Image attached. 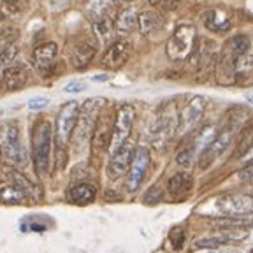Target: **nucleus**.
Wrapping results in <instances>:
<instances>
[{
    "mask_svg": "<svg viewBox=\"0 0 253 253\" xmlns=\"http://www.w3.org/2000/svg\"><path fill=\"white\" fill-rule=\"evenodd\" d=\"M16 55H18V46L16 44H7L4 46V49L0 51V67L5 69L14 62Z\"/></svg>",
    "mask_w": 253,
    "mask_h": 253,
    "instance_id": "7c9ffc66",
    "label": "nucleus"
},
{
    "mask_svg": "<svg viewBox=\"0 0 253 253\" xmlns=\"http://www.w3.org/2000/svg\"><path fill=\"white\" fill-rule=\"evenodd\" d=\"M56 55H58V46L55 42H44L34 49L32 63H34L37 72H41L42 76H47L55 67Z\"/></svg>",
    "mask_w": 253,
    "mask_h": 253,
    "instance_id": "2eb2a0df",
    "label": "nucleus"
},
{
    "mask_svg": "<svg viewBox=\"0 0 253 253\" xmlns=\"http://www.w3.org/2000/svg\"><path fill=\"white\" fill-rule=\"evenodd\" d=\"M113 116L111 115H99L95 122L93 132H91V151L95 155L102 153L109 148L111 135H113Z\"/></svg>",
    "mask_w": 253,
    "mask_h": 253,
    "instance_id": "ddd939ff",
    "label": "nucleus"
},
{
    "mask_svg": "<svg viewBox=\"0 0 253 253\" xmlns=\"http://www.w3.org/2000/svg\"><path fill=\"white\" fill-rule=\"evenodd\" d=\"M248 120H250V113L245 107H234V109H230L229 113H227V120H225L223 128L218 130L214 141L199 155V167H201L202 170L208 169V167L214 162V158L223 155L229 150V146L234 142L236 135L245 128Z\"/></svg>",
    "mask_w": 253,
    "mask_h": 253,
    "instance_id": "f257e3e1",
    "label": "nucleus"
},
{
    "mask_svg": "<svg viewBox=\"0 0 253 253\" xmlns=\"http://www.w3.org/2000/svg\"><path fill=\"white\" fill-rule=\"evenodd\" d=\"M120 2H130V0H120Z\"/></svg>",
    "mask_w": 253,
    "mask_h": 253,
    "instance_id": "37998d69",
    "label": "nucleus"
},
{
    "mask_svg": "<svg viewBox=\"0 0 253 253\" xmlns=\"http://www.w3.org/2000/svg\"><path fill=\"white\" fill-rule=\"evenodd\" d=\"M246 99H248L250 102H253V93H252V91H250V93H246Z\"/></svg>",
    "mask_w": 253,
    "mask_h": 253,
    "instance_id": "ea45409f",
    "label": "nucleus"
},
{
    "mask_svg": "<svg viewBox=\"0 0 253 253\" xmlns=\"http://www.w3.org/2000/svg\"><path fill=\"white\" fill-rule=\"evenodd\" d=\"M102 107H104V99H99V97L84 100L83 107H79L78 122H76L74 132H72V134H74L76 150L78 151L83 150L84 144L88 142V139L91 137L95 122H97V118H99Z\"/></svg>",
    "mask_w": 253,
    "mask_h": 253,
    "instance_id": "20e7f679",
    "label": "nucleus"
},
{
    "mask_svg": "<svg viewBox=\"0 0 253 253\" xmlns=\"http://www.w3.org/2000/svg\"><path fill=\"white\" fill-rule=\"evenodd\" d=\"M104 79H107V76H99V78H95V81H104Z\"/></svg>",
    "mask_w": 253,
    "mask_h": 253,
    "instance_id": "a19ab883",
    "label": "nucleus"
},
{
    "mask_svg": "<svg viewBox=\"0 0 253 253\" xmlns=\"http://www.w3.org/2000/svg\"><path fill=\"white\" fill-rule=\"evenodd\" d=\"M95 56V47L88 42L78 44L72 51V65H74L78 71H83L90 65V62Z\"/></svg>",
    "mask_w": 253,
    "mask_h": 253,
    "instance_id": "5701e85b",
    "label": "nucleus"
},
{
    "mask_svg": "<svg viewBox=\"0 0 253 253\" xmlns=\"http://www.w3.org/2000/svg\"><path fill=\"white\" fill-rule=\"evenodd\" d=\"M137 27V12L134 7H126L116 16L115 20V30L120 34H130L134 28Z\"/></svg>",
    "mask_w": 253,
    "mask_h": 253,
    "instance_id": "393cba45",
    "label": "nucleus"
},
{
    "mask_svg": "<svg viewBox=\"0 0 253 253\" xmlns=\"http://www.w3.org/2000/svg\"><path fill=\"white\" fill-rule=\"evenodd\" d=\"M216 210L225 216H248L253 214V195L227 194L216 199Z\"/></svg>",
    "mask_w": 253,
    "mask_h": 253,
    "instance_id": "9d476101",
    "label": "nucleus"
},
{
    "mask_svg": "<svg viewBox=\"0 0 253 253\" xmlns=\"http://www.w3.org/2000/svg\"><path fill=\"white\" fill-rule=\"evenodd\" d=\"M204 25L210 32H227L232 27V21H230V14L225 9H211L204 14Z\"/></svg>",
    "mask_w": 253,
    "mask_h": 253,
    "instance_id": "412c9836",
    "label": "nucleus"
},
{
    "mask_svg": "<svg viewBox=\"0 0 253 253\" xmlns=\"http://www.w3.org/2000/svg\"><path fill=\"white\" fill-rule=\"evenodd\" d=\"M246 237V230L243 229H221V232L214 234V236H208L197 239L194 243L195 248H218V246L229 245V243H237L243 241Z\"/></svg>",
    "mask_w": 253,
    "mask_h": 253,
    "instance_id": "dca6fc26",
    "label": "nucleus"
},
{
    "mask_svg": "<svg viewBox=\"0 0 253 253\" xmlns=\"http://www.w3.org/2000/svg\"><path fill=\"white\" fill-rule=\"evenodd\" d=\"M176 132H178V115L174 104H167L160 109L157 122L151 128V144L155 148H164Z\"/></svg>",
    "mask_w": 253,
    "mask_h": 253,
    "instance_id": "0eeeda50",
    "label": "nucleus"
},
{
    "mask_svg": "<svg viewBox=\"0 0 253 253\" xmlns=\"http://www.w3.org/2000/svg\"><path fill=\"white\" fill-rule=\"evenodd\" d=\"M216 134H218V128H216V125H213V123L202 126L194 141V148H195V151H197V155H201L206 148L210 146L211 142L214 141V137H216Z\"/></svg>",
    "mask_w": 253,
    "mask_h": 253,
    "instance_id": "bb28decb",
    "label": "nucleus"
},
{
    "mask_svg": "<svg viewBox=\"0 0 253 253\" xmlns=\"http://www.w3.org/2000/svg\"><path fill=\"white\" fill-rule=\"evenodd\" d=\"M250 253H253V250H252V252H250Z\"/></svg>",
    "mask_w": 253,
    "mask_h": 253,
    "instance_id": "c03bdc74",
    "label": "nucleus"
},
{
    "mask_svg": "<svg viewBox=\"0 0 253 253\" xmlns=\"http://www.w3.org/2000/svg\"><path fill=\"white\" fill-rule=\"evenodd\" d=\"M128 53H130V44L126 41H115L107 46L102 58V65L106 69H111V71H116L126 62Z\"/></svg>",
    "mask_w": 253,
    "mask_h": 253,
    "instance_id": "f3484780",
    "label": "nucleus"
},
{
    "mask_svg": "<svg viewBox=\"0 0 253 253\" xmlns=\"http://www.w3.org/2000/svg\"><path fill=\"white\" fill-rule=\"evenodd\" d=\"M78 115H79L78 100L65 102L60 107V113L56 116V141H58L60 148H65L69 144V141L72 139V132H74L76 122H78Z\"/></svg>",
    "mask_w": 253,
    "mask_h": 253,
    "instance_id": "1a4fd4ad",
    "label": "nucleus"
},
{
    "mask_svg": "<svg viewBox=\"0 0 253 253\" xmlns=\"http://www.w3.org/2000/svg\"><path fill=\"white\" fill-rule=\"evenodd\" d=\"M206 106H208V99L197 95L194 99H190V102L183 107L181 115L178 116V132L179 134H186L201 122L202 115H204Z\"/></svg>",
    "mask_w": 253,
    "mask_h": 253,
    "instance_id": "f8f14e48",
    "label": "nucleus"
},
{
    "mask_svg": "<svg viewBox=\"0 0 253 253\" xmlns=\"http://www.w3.org/2000/svg\"><path fill=\"white\" fill-rule=\"evenodd\" d=\"M53 144V128L47 120H41L34 126L32 132V158L34 167L39 178H44L49 169V158H51Z\"/></svg>",
    "mask_w": 253,
    "mask_h": 253,
    "instance_id": "7ed1b4c3",
    "label": "nucleus"
},
{
    "mask_svg": "<svg viewBox=\"0 0 253 253\" xmlns=\"http://www.w3.org/2000/svg\"><path fill=\"white\" fill-rule=\"evenodd\" d=\"M116 9V0H88L86 2V16L91 23L102 20H111V16Z\"/></svg>",
    "mask_w": 253,
    "mask_h": 253,
    "instance_id": "6ab92c4d",
    "label": "nucleus"
},
{
    "mask_svg": "<svg viewBox=\"0 0 253 253\" xmlns=\"http://www.w3.org/2000/svg\"><path fill=\"white\" fill-rule=\"evenodd\" d=\"M160 25H162V18H160L158 12L144 11V12H141V14H137V27L142 36L153 34L155 30L160 28Z\"/></svg>",
    "mask_w": 253,
    "mask_h": 253,
    "instance_id": "b1692460",
    "label": "nucleus"
},
{
    "mask_svg": "<svg viewBox=\"0 0 253 253\" xmlns=\"http://www.w3.org/2000/svg\"><path fill=\"white\" fill-rule=\"evenodd\" d=\"M213 225L218 229H250L253 227V214L248 216H225L213 220Z\"/></svg>",
    "mask_w": 253,
    "mask_h": 253,
    "instance_id": "a878e982",
    "label": "nucleus"
},
{
    "mask_svg": "<svg viewBox=\"0 0 253 253\" xmlns=\"http://www.w3.org/2000/svg\"><path fill=\"white\" fill-rule=\"evenodd\" d=\"M195 157H197V151H195L194 142H192V144H188V146H185L183 150L178 151V155H176V162H178V166L188 169V167L194 164Z\"/></svg>",
    "mask_w": 253,
    "mask_h": 253,
    "instance_id": "c756f323",
    "label": "nucleus"
},
{
    "mask_svg": "<svg viewBox=\"0 0 253 253\" xmlns=\"http://www.w3.org/2000/svg\"><path fill=\"white\" fill-rule=\"evenodd\" d=\"M243 158H245V160H246V162H253V148H252V150H248V151H246V153L245 155H243Z\"/></svg>",
    "mask_w": 253,
    "mask_h": 253,
    "instance_id": "58836bf2",
    "label": "nucleus"
},
{
    "mask_svg": "<svg viewBox=\"0 0 253 253\" xmlns=\"http://www.w3.org/2000/svg\"><path fill=\"white\" fill-rule=\"evenodd\" d=\"M2 88H5L7 91L20 90L25 83H27V71L21 65H9L2 71Z\"/></svg>",
    "mask_w": 253,
    "mask_h": 253,
    "instance_id": "aec40b11",
    "label": "nucleus"
},
{
    "mask_svg": "<svg viewBox=\"0 0 253 253\" xmlns=\"http://www.w3.org/2000/svg\"><path fill=\"white\" fill-rule=\"evenodd\" d=\"M84 88H86L84 81L74 79V81H71V83H67L65 86H63V91H65V93H79V91H83Z\"/></svg>",
    "mask_w": 253,
    "mask_h": 253,
    "instance_id": "c9c22d12",
    "label": "nucleus"
},
{
    "mask_svg": "<svg viewBox=\"0 0 253 253\" xmlns=\"http://www.w3.org/2000/svg\"><path fill=\"white\" fill-rule=\"evenodd\" d=\"M194 188V178L188 172H178L167 183V192L174 201H183L190 195Z\"/></svg>",
    "mask_w": 253,
    "mask_h": 253,
    "instance_id": "a211bd4d",
    "label": "nucleus"
},
{
    "mask_svg": "<svg viewBox=\"0 0 253 253\" xmlns=\"http://www.w3.org/2000/svg\"><path fill=\"white\" fill-rule=\"evenodd\" d=\"M253 74V55L245 53L236 60V81Z\"/></svg>",
    "mask_w": 253,
    "mask_h": 253,
    "instance_id": "c85d7f7f",
    "label": "nucleus"
},
{
    "mask_svg": "<svg viewBox=\"0 0 253 253\" xmlns=\"http://www.w3.org/2000/svg\"><path fill=\"white\" fill-rule=\"evenodd\" d=\"M211 253H236V252H211Z\"/></svg>",
    "mask_w": 253,
    "mask_h": 253,
    "instance_id": "79ce46f5",
    "label": "nucleus"
},
{
    "mask_svg": "<svg viewBox=\"0 0 253 253\" xmlns=\"http://www.w3.org/2000/svg\"><path fill=\"white\" fill-rule=\"evenodd\" d=\"M135 122V109L130 104H123L120 106L118 113L115 116V123H113V135H111L109 142V153H115L118 148H122L128 137H130L132 126Z\"/></svg>",
    "mask_w": 253,
    "mask_h": 253,
    "instance_id": "6e6552de",
    "label": "nucleus"
},
{
    "mask_svg": "<svg viewBox=\"0 0 253 253\" xmlns=\"http://www.w3.org/2000/svg\"><path fill=\"white\" fill-rule=\"evenodd\" d=\"M150 164H151V155L148 148L139 146L137 150H134L130 167L126 170L128 172V176H126V190L128 192H135L141 186V183L146 178Z\"/></svg>",
    "mask_w": 253,
    "mask_h": 253,
    "instance_id": "9b49d317",
    "label": "nucleus"
},
{
    "mask_svg": "<svg viewBox=\"0 0 253 253\" xmlns=\"http://www.w3.org/2000/svg\"><path fill=\"white\" fill-rule=\"evenodd\" d=\"M197 28L194 25H179L172 32L166 46V53L172 62H183L195 51Z\"/></svg>",
    "mask_w": 253,
    "mask_h": 253,
    "instance_id": "423d86ee",
    "label": "nucleus"
},
{
    "mask_svg": "<svg viewBox=\"0 0 253 253\" xmlns=\"http://www.w3.org/2000/svg\"><path fill=\"white\" fill-rule=\"evenodd\" d=\"M239 178H241L243 181H246V183H253V162H250L245 169H241V172H239Z\"/></svg>",
    "mask_w": 253,
    "mask_h": 253,
    "instance_id": "4c0bfd02",
    "label": "nucleus"
},
{
    "mask_svg": "<svg viewBox=\"0 0 253 253\" xmlns=\"http://www.w3.org/2000/svg\"><path fill=\"white\" fill-rule=\"evenodd\" d=\"M0 157L4 158L9 166L20 167L27 162L25 148L21 144L20 126L9 122L0 130Z\"/></svg>",
    "mask_w": 253,
    "mask_h": 253,
    "instance_id": "39448f33",
    "label": "nucleus"
},
{
    "mask_svg": "<svg viewBox=\"0 0 253 253\" xmlns=\"http://www.w3.org/2000/svg\"><path fill=\"white\" fill-rule=\"evenodd\" d=\"M113 28H115V23H113L111 20L95 21L93 32H95L97 41H99V44H102V46H109L111 41H113Z\"/></svg>",
    "mask_w": 253,
    "mask_h": 253,
    "instance_id": "cd10ccee",
    "label": "nucleus"
},
{
    "mask_svg": "<svg viewBox=\"0 0 253 253\" xmlns=\"http://www.w3.org/2000/svg\"><path fill=\"white\" fill-rule=\"evenodd\" d=\"M132 155H134V148H132V144L128 141H126L122 148H118L115 153H111L109 162H107V169H106L109 179L122 178L123 174L128 170L130 162H132Z\"/></svg>",
    "mask_w": 253,
    "mask_h": 253,
    "instance_id": "4468645a",
    "label": "nucleus"
},
{
    "mask_svg": "<svg viewBox=\"0 0 253 253\" xmlns=\"http://www.w3.org/2000/svg\"><path fill=\"white\" fill-rule=\"evenodd\" d=\"M150 4L160 11H176L179 7V0H150Z\"/></svg>",
    "mask_w": 253,
    "mask_h": 253,
    "instance_id": "473e14b6",
    "label": "nucleus"
},
{
    "mask_svg": "<svg viewBox=\"0 0 253 253\" xmlns=\"http://www.w3.org/2000/svg\"><path fill=\"white\" fill-rule=\"evenodd\" d=\"M21 229L23 230H34V232H42V230L47 229L46 221L42 220V218L39 216H28L23 220V223H21Z\"/></svg>",
    "mask_w": 253,
    "mask_h": 253,
    "instance_id": "2f4dec72",
    "label": "nucleus"
},
{
    "mask_svg": "<svg viewBox=\"0 0 253 253\" xmlns=\"http://www.w3.org/2000/svg\"><path fill=\"white\" fill-rule=\"evenodd\" d=\"M250 39L245 34L234 36L223 44V49L216 58V81L220 84H232L236 83V60L241 55L248 53Z\"/></svg>",
    "mask_w": 253,
    "mask_h": 253,
    "instance_id": "f03ea898",
    "label": "nucleus"
},
{
    "mask_svg": "<svg viewBox=\"0 0 253 253\" xmlns=\"http://www.w3.org/2000/svg\"><path fill=\"white\" fill-rule=\"evenodd\" d=\"M95 197H97V188L91 183H79L69 190V201L78 206L90 204Z\"/></svg>",
    "mask_w": 253,
    "mask_h": 253,
    "instance_id": "4be33fe9",
    "label": "nucleus"
},
{
    "mask_svg": "<svg viewBox=\"0 0 253 253\" xmlns=\"http://www.w3.org/2000/svg\"><path fill=\"white\" fill-rule=\"evenodd\" d=\"M47 104H49V99H46V97H34V99L28 100V109L39 111V109H44Z\"/></svg>",
    "mask_w": 253,
    "mask_h": 253,
    "instance_id": "e433bc0d",
    "label": "nucleus"
},
{
    "mask_svg": "<svg viewBox=\"0 0 253 253\" xmlns=\"http://www.w3.org/2000/svg\"><path fill=\"white\" fill-rule=\"evenodd\" d=\"M0 4H2V7L9 9V11L20 12L21 9L27 7V0H0Z\"/></svg>",
    "mask_w": 253,
    "mask_h": 253,
    "instance_id": "f704fd0d",
    "label": "nucleus"
},
{
    "mask_svg": "<svg viewBox=\"0 0 253 253\" xmlns=\"http://www.w3.org/2000/svg\"><path fill=\"white\" fill-rule=\"evenodd\" d=\"M185 230L183 229H174L170 232V243H172L174 250H181L183 245H185Z\"/></svg>",
    "mask_w": 253,
    "mask_h": 253,
    "instance_id": "72a5a7b5",
    "label": "nucleus"
}]
</instances>
